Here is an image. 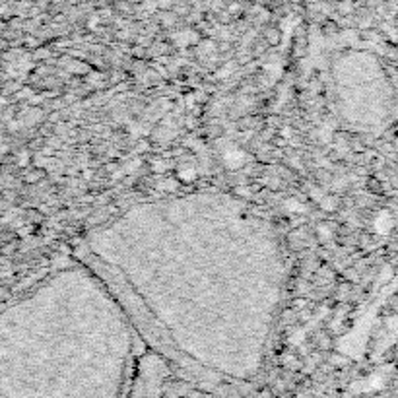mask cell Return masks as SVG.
Listing matches in <instances>:
<instances>
[{
    "mask_svg": "<svg viewBox=\"0 0 398 398\" xmlns=\"http://www.w3.org/2000/svg\"><path fill=\"white\" fill-rule=\"evenodd\" d=\"M243 160H245V154L241 150H231V152H228V155H226V163H228L231 169L239 167V165L243 163Z\"/></svg>",
    "mask_w": 398,
    "mask_h": 398,
    "instance_id": "7a4b0ae2",
    "label": "cell"
},
{
    "mask_svg": "<svg viewBox=\"0 0 398 398\" xmlns=\"http://www.w3.org/2000/svg\"><path fill=\"white\" fill-rule=\"evenodd\" d=\"M179 179L185 181V183H191V181L196 179V169L195 167H181L179 169Z\"/></svg>",
    "mask_w": 398,
    "mask_h": 398,
    "instance_id": "3957f363",
    "label": "cell"
},
{
    "mask_svg": "<svg viewBox=\"0 0 398 398\" xmlns=\"http://www.w3.org/2000/svg\"><path fill=\"white\" fill-rule=\"evenodd\" d=\"M373 226L377 233H389L390 228H392V216H390L389 212H381V214L375 218Z\"/></svg>",
    "mask_w": 398,
    "mask_h": 398,
    "instance_id": "6da1fadb",
    "label": "cell"
},
{
    "mask_svg": "<svg viewBox=\"0 0 398 398\" xmlns=\"http://www.w3.org/2000/svg\"><path fill=\"white\" fill-rule=\"evenodd\" d=\"M278 39H280V33L274 32V30H270V32H269V43H278Z\"/></svg>",
    "mask_w": 398,
    "mask_h": 398,
    "instance_id": "8992f818",
    "label": "cell"
},
{
    "mask_svg": "<svg viewBox=\"0 0 398 398\" xmlns=\"http://www.w3.org/2000/svg\"><path fill=\"white\" fill-rule=\"evenodd\" d=\"M285 208H288L290 212H297V214L305 210V208H303V204H300L297 200H293V198H292V200H288V203H285Z\"/></svg>",
    "mask_w": 398,
    "mask_h": 398,
    "instance_id": "277c9868",
    "label": "cell"
},
{
    "mask_svg": "<svg viewBox=\"0 0 398 398\" xmlns=\"http://www.w3.org/2000/svg\"><path fill=\"white\" fill-rule=\"evenodd\" d=\"M319 236H323V239H330L333 237V231L328 229V226H319Z\"/></svg>",
    "mask_w": 398,
    "mask_h": 398,
    "instance_id": "5b68a950",
    "label": "cell"
},
{
    "mask_svg": "<svg viewBox=\"0 0 398 398\" xmlns=\"http://www.w3.org/2000/svg\"><path fill=\"white\" fill-rule=\"evenodd\" d=\"M293 305H295V309H303L305 305H307V301L305 300H295L293 301Z\"/></svg>",
    "mask_w": 398,
    "mask_h": 398,
    "instance_id": "52a82bcc",
    "label": "cell"
}]
</instances>
